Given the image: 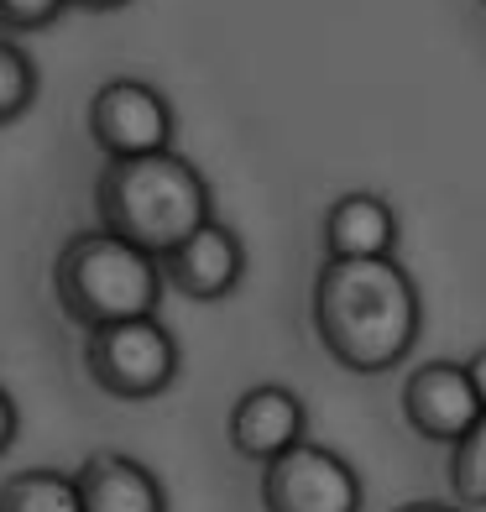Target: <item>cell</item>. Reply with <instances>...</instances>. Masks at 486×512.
Here are the masks:
<instances>
[{
	"label": "cell",
	"mask_w": 486,
	"mask_h": 512,
	"mask_svg": "<svg viewBox=\"0 0 486 512\" xmlns=\"http://www.w3.org/2000/svg\"><path fill=\"white\" fill-rule=\"evenodd\" d=\"M481 6H486V0H481Z\"/></svg>",
	"instance_id": "ffe728a7"
},
{
	"label": "cell",
	"mask_w": 486,
	"mask_h": 512,
	"mask_svg": "<svg viewBox=\"0 0 486 512\" xmlns=\"http://www.w3.org/2000/svg\"><path fill=\"white\" fill-rule=\"evenodd\" d=\"M398 512H466V507H445V502H408Z\"/></svg>",
	"instance_id": "d6986e66"
},
{
	"label": "cell",
	"mask_w": 486,
	"mask_h": 512,
	"mask_svg": "<svg viewBox=\"0 0 486 512\" xmlns=\"http://www.w3.org/2000/svg\"><path fill=\"white\" fill-rule=\"evenodd\" d=\"M0 512H84L79 481L53 471V465H32L0 481Z\"/></svg>",
	"instance_id": "7c38bea8"
},
{
	"label": "cell",
	"mask_w": 486,
	"mask_h": 512,
	"mask_svg": "<svg viewBox=\"0 0 486 512\" xmlns=\"http://www.w3.org/2000/svg\"><path fill=\"white\" fill-rule=\"evenodd\" d=\"M304 424H309L304 398L283 382H262L236 398V408L225 418V439L241 460L267 465L277 455H288L293 445H304Z\"/></svg>",
	"instance_id": "9c48e42d"
},
{
	"label": "cell",
	"mask_w": 486,
	"mask_h": 512,
	"mask_svg": "<svg viewBox=\"0 0 486 512\" xmlns=\"http://www.w3.org/2000/svg\"><path fill=\"white\" fill-rule=\"evenodd\" d=\"M314 330L319 345L345 371L377 377L392 371L419 340L424 304L408 267L398 256H372V262H324L314 277Z\"/></svg>",
	"instance_id": "6da1fadb"
},
{
	"label": "cell",
	"mask_w": 486,
	"mask_h": 512,
	"mask_svg": "<svg viewBox=\"0 0 486 512\" xmlns=\"http://www.w3.org/2000/svg\"><path fill=\"white\" fill-rule=\"evenodd\" d=\"M74 481H79L84 512H168L162 481L121 450H95L74 471Z\"/></svg>",
	"instance_id": "8fae6325"
},
{
	"label": "cell",
	"mask_w": 486,
	"mask_h": 512,
	"mask_svg": "<svg viewBox=\"0 0 486 512\" xmlns=\"http://www.w3.org/2000/svg\"><path fill=\"white\" fill-rule=\"evenodd\" d=\"M16 434H21V408L6 387H0V455H6L16 445Z\"/></svg>",
	"instance_id": "2e32d148"
},
{
	"label": "cell",
	"mask_w": 486,
	"mask_h": 512,
	"mask_svg": "<svg viewBox=\"0 0 486 512\" xmlns=\"http://www.w3.org/2000/svg\"><path fill=\"white\" fill-rule=\"evenodd\" d=\"M361 502L356 465L314 439L262 465V512H361Z\"/></svg>",
	"instance_id": "5b68a950"
},
{
	"label": "cell",
	"mask_w": 486,
	"mask_h": 512,
	"mask_svg": "<svg viewBox=\"0 0 486 512\" xmlns=\"http://www.w3.org/2000/svg\"><path fill=\"white\" fill-rule=\"evenodd\" d=\"M68 6H74V0H0V32L6 37L48 32L53 21H63Z\"/></svg>",
	"instance_id": "9a60e30c"
},
{
	"label": "cell",
	"mask_w": 486,
	"mask_h": 512,
	"mask_svg": "<svg viewBox=\"0 0 486 512\" xmlns=\"http://www.w3.org/2000/svg\"><path fill=\"white\" fill-rule=\"evenodd\" d=\"M319 241H324V262H372V256H392L398 251V209L382 194L351 189L324 209Z\"/></svg>",
	"instance_id": "30bf717a"
},
{
	"label": "cell",
	"mask_w": 486,
	"mask_h": 512,
	"mask_svg": "<svg viewBox=\"0 0 486 512\" xmlns=\"http://www.w3.org/2000/svg\"><path fill=\"white\" fill-rule=\"evenodd\" d=\"M89 142L115 157H147L173 147V105L147 79H105L89 95Z\"/></svg>",
	"instance_id": "8992f818"
},
{
	"label": "cell",
	"mask_w": 486,
	"mask_h": 512,
	"mask_svg": "<svg viewBox=\"0 0 486 512\" xmlns=\"http://www.w3.org/2000/svg\"><path fill=\"white\" fill-rule=\"evenodd\" d=\"M37 100V63L16 37H0V126L21 121Z\"/></svg>",
	"instance_id": "4fadbf2b"
},
{
	"label": "cell",
	"mask_w": 486,
	"mask_h": 512,
	"mask_svg": "<svg viewBox=\"0 0 486 512\" xmlns=\"http://www.w3.org/2000/svg\"><path fill=\"white\" fill-rule=\"evenodd\" d=\"M95 215L105 230L126 236L152 256L189 241L204 220H215L210 183L189 157L147 152V157H115L95 178Z\"/></svg>",
	"instance_id": "7a4b0ae2"
},
{
	"label": "cell",
	"mask_w": 486,
	"mask_h": 512,
	"mask_svg": "<svg viewBox=\"0 0 486 512\" xmlns=\"http://www.w3.org/2000/svg\"><path fill=\"white\" fill-rule=\"evenodd\" d=\"M162 262L152 251L131 246L126 236L95 225L68 236L53 262V298L79 330H105V324L147 319L162 304Z\"/></svg>",
	"instance_id": "3957f363"
},
{
	"label": "cell",
	"mask_w": 486,
	"mask_h": 512,
	"mask_svg": "<svg viewBox=\"0 0 486 512\" xmlns=\"http://www.w3.org/2000/svg\"><path fill=\"white\" fill-rule=\"evenodd\" d=\"M450 492L460 507H486V413L450 445Z\"/></svg>",
	"instance_id": "5bb4252c"
},
{
	"label": "cell",
	"mask_w": 486,
	"mask_h": 512,
	"mask_svg": "<svg viewBox=\"0 0 486 512\" xmlns=\"http://www.w3.org/2000/svg\"><path fill=\"white\" fill-rule=\"evenodd\" d=\"M79 11H121V6H131V0H74Z\"/></svg>",
	"instance_id": "ac0fdd59"
},
{
	"label": "cell",
	"mask_w": 486,
	"mask_h": 512,
	"mask_svg": "<svg viewBox=\"0 0 486 512\" xmlns=\"http://www.w3.org/2000/svg\"><path fill=\"white\" fill-rule=\"evenodd\" d=\"M466 371H471V382H476V392H481V408H486V345H481V351H471Z\"/></svg>",
	"instance_id": "e0dca14e"
},
{
	"label": "cell",
	"mask_w": 486,
	"mask_h": 512,
	"mask_svg": "<svg viewBox=\"0 0 486 512\" xmlns=\"http://www.w3.org/2000/svg\"><path fill=\"white\" fill-rule=\"evenodd\" d=\"M481 413L486 408H481V392L471 382L466 361H424L403 382V418L419 439H429V445H455V439H466Z\"/></svg>",
	"instance_id": "52a82bcc"
},
{
	"label": "cell",
	"mask_w": 486,
	"mask_h": 512,
	"mask_svg": "<svg viewBox=\"0 0 486 512\" xmlns=\"http://www.w3.org/2000/svg\"><path fill=\"white\" fill-rule=\"evenodd\" d=\"M162 262V283L173 293L194 298V304H215L246 272V246L225 220H204L189 241H178L173 251L157 256Z\"/></svg>",
	"instance_id": "ba28073f"
},
{
	"label": "cell",
	"mask_w": 486,
	"mask_h": 512,
	"mask_svg": "<svg viewBox=\"0 0 486 512\" xmlns=\"http://www.w3.org/2000/svg\"><path fill=\"white\" fill-rule=\"evenodd\" d=\"M178 340L157 314L147 319H126V324H105V330H89L84 340V371L100 392L121 403H147L162 398L178 382Z\"/></svg>",
	"instance_id": "277c9868"
}]
</instances>
